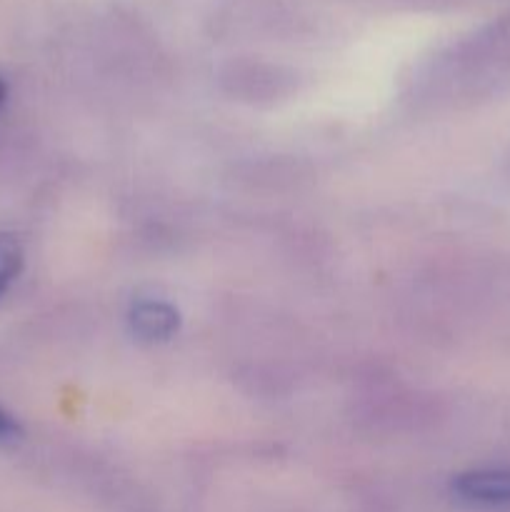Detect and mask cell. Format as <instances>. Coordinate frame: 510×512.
<instances>
[{"instance_id": "1", "label": "cell", "mask_w": 510, "mask_h": 512, "mask_svg": "<svg viewBox=\"0 0 510 512\" xmlns=\"http://www.w3.org/2000/svg\"><path fill=\"white\" fill-rule=\"evenodd\" d=\"M455 493L473 505H510V470L483 468L455 478Z\"/></svg>"}, {"instance_id": "2", "label": "cell", "mask_w": 510, "mask_h": 512, "mask_svg": "<svg viewBox=\"0 0 510 512\" xmlns=\"http://www.w3.org/2000/svg\"><path fill=\"white\" fill-rule=\"evenodd\" d=\"M130 330L143 343H165L180 328V313L163 300H143L130 310Z\"/></svg>"}, {"instance_id": "3", "label": "cell", "mask_w": 510, "mask_h": 512, "mask_svg": "<svg viewBox=\"0 0 510 512\" xmlns=\"http://www.w3.org/2000/svg\"><path fill=\"white\" fill-rule=\"evenodd\" d=\"M23 270V248L13 235H0V298Z\"/></svg>"}, {"instance_id": "4", "label": "cell", "mask_w": 510, "mask_h": 512, "mask_svg": "<svg viewBox=\"0 0 510 512\" xmlns=\"http://www.w3.org/2000/svg\"><path fill=\"white\" fill-rule=\"evenodd\" d=\"M18 435H20L18 420L0 408V443H10V440H15Z\"/></svg>"}, {"instance_id": "5", "label": "cell", "mask_w": 510, "mask_h": 512, "mask_svg": "<svg viewBox=\"0 0 510 512\" xmlns=\"http://www.w3.org/2000/svg\"><path fill=\"white\" fill-rule=\"evenodd\" d=\"M5 93H8V88H5L3 78H0V105H3V100H5Z\"/></svg>"}]
</instances>
